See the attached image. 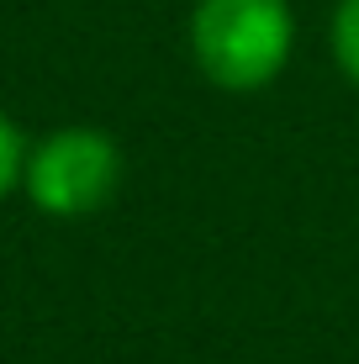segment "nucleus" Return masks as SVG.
I'll return each instance as SVG.
<instances>
[{
	"mask_svg": "<svg viewBox=\"0 0 359 364\" xmlns=\"http://www.w3.org/2000/svg\"><path fill=\"white\" fill-rule=\"evenodd\" d=\"M185 43L206 85L227 95H254L286 74L296 53L291 0H195Z\"/></svg>",
	"mask_w": 359,
	"mask_h": 364,
	"instance_id": "f257e3e1",
	"label": "nucleus"
},
{
	"mask_svg": "<svg viewBox=\"0 0 359 364\" xmlns=\"http://www.w3.org/2000/svg\"><path fill=\"white\" fill-rule=\"evenodd\" d=\"M21 191L43 217L80 222L111 206L122 191V148L101 127H53L48 137L27 143Z\"/></svg>",
	"mask_w": 359,
	"mask_h": 364,
	"instance_id": "f03ea898",
	"label": "nucleus"
},
{
	"mask_svg": "<svg viewBox=\"0 0 359 364\" xmlns=\"http://www.w3.org/2000/svg\"><path fill=\"white\" fill-rule=\"evenodd\" d=\"M328 48H333V64H338V74L359 90V0H338V6H333Z\"/></svg>",
	"mask_w": 359,
	"mask_h": 364,
	"instance_id": "7ed1b4c3",
	"label": "nucleus"
},
{
	"mask_svg": "<svg viewBox=\"0 0 359 364\" xmlns=\"http://www.w3.org/2000/svg\"><path fill=\"white\" fill-rule=\"evenodd\" d=\"M21 169H27V137H21L16 117L0 106V200L21 185Z\"/></svg>",
	"mask_w": 359,
	"mask_h": 364,
	"instance_id": "20e7f679",
	"label": "nucleus"
}]
</instances>
